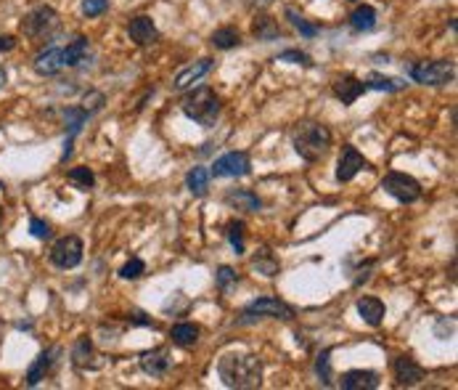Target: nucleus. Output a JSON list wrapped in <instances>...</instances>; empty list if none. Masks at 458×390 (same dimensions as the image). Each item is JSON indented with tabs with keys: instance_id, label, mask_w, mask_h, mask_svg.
I'll list each match as a JSON object with an SVG mask.
<instances>
[{
	"instance_id": "obj_1",
	"label": "nucleus",
	"mask_w": 458,
	"mask_h": 390,
	"mask_svg": "<svg viewBox=\"0 0 458 390\" xmlns=\"http://www.w3.org/2000/svg\"><path fill=\"white\" fill-rule=\"evenodd\" d=\"M218 374L228 388H259L262 385V361L255 353H225L218 364Z\"/></svg>"
},
{
	"instance_id": "obj_2",
	"label": "nucleus",
	"mask_w": 458,
	"mask_h": 390,
	"mask_svg": "<svg viewBox=\"0 0 458 390\" xmlns=\"http://www.w3.org/2000/svg\"><path fill=\"white\" fill-rule=\"evenodd\" d=\"M292 144L305 162H318L331 149V130L320 123H302L292 136Z\"/></svg>"
},
{
	"instance_id": "obj_3",
	"label": "nucleus",
	"mask_w": 458,
	"mask_h": 390,
	"mask_svg": "<svg viewBox=\"0 0 458 390\" xmlns=\"http://www.w3.org/2000/svg\"><path fill=\"white\" fill-rule=\"evenodd\" d=\"M180 109H183V114H186L188 120H194L196 125L212 127V125L218 123L222 103H220V96L212 88H196L194 93H188V96L183 99Z\"/></svg>"
},
{
	"instance_id": "obj_4",
	"label": "nucleus",
	"mask_w": 458,
	"mask_h": 390,
	"mask_svg": "<svg viewBox=\"0 0 458 390\" xmlns=\"http://www.w3.org/2000/svg\"><path fill=\"white\" fill-rule=\"evenodd\" d=\"M381 188L403 205H414L421 199V184L414 175H405V173H387L381 178Z\"/></svg>"
},
{
	"instance_id": "obj_5",
	"label": "nucleus",
	"mask_w": 458,
	"mask_h": 390,
	"mask_svg": "<svg viewBox=\"0 0 458 390\" xmlns=\"http://www.w3.org/2000/svg\"><path fill=\"white\" fill-rule=\"evenodd\" d=\"M59 27V16L51 5H40L35 11H29L24 19H21V32L32 40H40V38H48L53 29Z\"/></svg>"
},
{
	"instance_id": "obj_6",
	"label": "nucleus",
	"mask_w": 458,
	"mask_h": 390,
	"mask_svg": "<svg viewBox=\"0 0 458 390\" xmlns=\"http://www.w3.org/2000/svg\"><path fill=\"white\" fill-rule=\"evenodd\" d=\"M411 77L421 85H448L456 77V64L437 59V62H421L411 69Z\"/></svg>"
},
{
	"instance_id": "obj_7",
	"label": "nucleus",
	"mask_w": 458,
	"mask_h": 390,
	"mask_svg": "<svg viewBox=\"0 0 458 390\" xmlns=\"http://www.w3.org/2000/svg\"><path fill=\"white\" fill-rule=\"evenodd\" d=\"M244 319H241V324H246L249 319H255V316H270V319H283V321H289V319H294V308L289 306V303H283L279 297H257V300H252L244 313H241Z\"/></svg>"
},
{
	"instance_id": "obj_8",
	"label": "nucleus",
	"mask_w": 458,
	"mask_h": 390,
	"mask_svg": "<svg viewBox=\"0 0 458 390\" xmlns=\"http://www.w3.org/2000/svg\"><path fill=\"white\" fill-rule=\"evenodd\" d=\"M82 252H85V247H82L80 236H64L51 249V263L56 268H64V271L77 268L82 263Z\"/></svg>"
},
{
	"instance_id": "obj_9",
	"label": "nucleus",
	"mask_w": 458,
	"mask_h": 390,
	"mask_svg": "<svg viewBox=\"0 0 458 390\" xmlns=\"http://www.w3.org/2000/svg\"><path fill=\"white\" fill-rule=\"evenodd\" d=\"M252 170V162H249V157L244 154V151H228V154H222L220 160H215L212 164V175L215 178H241V175H246Z\"/></svg>"
},
{
	"instance_id": "obj_10",
	"label": "nucleus",
	"mask_w": 458,
	"mask_h": 390,
	"mask_svg": "<svg viewBox=\"0 0 458 390\" xmlns=\"http://www.w3.org/2000/svg\"><path fill=\"white\" fill-rule=\"evenodd\" d=\"M366 167H368V160L360 154L355 146L347 144L342 149V157H339L337 162V178L342 184H347V181H353L360 170H366Z\"/></svg>"
},
{
	"instance_id": "obj_11",
	"label": "nucleus",
	"mask_w": 458,
	"mask_h": 390,
	"mask_svg": "<svg viewBox=\"0 0 458 390\" xmlns=\"http://www.w3.org/2000/svg\"><path fill=\"white\" fill-rule=\"evenodd\" d=\"M392 374L398 380V388H414L424 380L427 371H424V367H418L411 356H398L392 361Z\"/></svg>"
},
{
	"instance_id": "obj_12",
	"label": "nucleus",
	"mask_w": 458,
	"mask_h": 390,
	"mask_svg": "<svg viewBox=\"0 0 458 390\" xmlns=\"http://www.w3.org/2000/svg\"><path fill=\"white\" fill-rule=\"evenodd\" d=\"M170 367H173V356L167 348H154L140 353V369L151 374V377H164Z\"/></svg>"
},
{
	"instance_id": "obj_13",
	"label": "nucleus",
	"mask_w": 458,
	"mask_h": 390,
	"mask_svg": "<svg viewBox=\"0 0 458 390\" xmlns=\"http://www.w3.org/2000/svg\"><path fill=\"white\" fill-rule=\"evenodd\" d=\"M127 35H130V40L136 42V45H151V42L160 40V29H157V24H154L151 16H136V19H130Z\"/></svg>"
},
{
	"instance_id": "obj_14",
	"label": "nucleus",
	"mask_w": 458,
	"mask_h": 390,
	"mask_svg": "<svg viewBox=\"0 0 458 390\" xmlns=\"http://www.w3.org/2000/svg\"><path fill=\"white\" fill-rule=\"evenodd\" d=\"M72 364L77 367V369H101V356L96 345L88 340V337H80L77 343H75V348H72Z\"/></svg>"
},
{
	"instance_id": "obj_15",
	"label": "nucleus",
	"mask_w": 458,
	"mask_h": 390,
	"mask_svg": "<svg viewBox=\"0 0 458 390\" xmlns=\"http://www.w3.org/2000/svg\"><path fill=\"white\" fill-rule=\"evenodd\" d=\"M212 59H199V62H194L191 66H186V69H180L178 75H175V82H173V88L175 90H191L196 82L204 77V75H209V69H212Z\"/></svg>"
},
{
	"instance_id": "obj_16",
	"label": "nucleus",
	"mask_w": 458,
	"mask_h": 390,
	"mask_svg": "<svg viewBox=\"0 0 458 390\" xmlns=\"http://www.w3.org/2000/svg\"><path fill=\"white\" fill-rule=\"evenodd\" d=\"M339 385H342L344 390H377L379 374L371 369H350L342 374Z\"/></svg>"
},
{
	"instance_id": "obj_17",
	"label": "nucleus",
	"mask_w": 458,
	"mask_h": 390,
	"mask_svg": "<svg viewBox=\"0 0 458 390\" xmlns=\"http://www.w3.org/2000/svg\"><path fill=\"white\" fill-rule=\"evenodd\" d=\"M366 90H368L366 82L358 80V77H353V75L337 77V82H334V96H337L342 103H355L358 101V96H363Z\"/></svg>"
},
{
	"instance_id": "obj_18",
	"label": "nucleus",
	"mask_w": 458,
	"mask_h": 390,
	"mask_svg": "<svg viewBox=\"0 0 458 390\" xmlns=\"http://www.w3.org/2000/svg\"><path fill=\"white\" fill-rule=\"evenodd\" d=\"M61 353V348H51V350H42L40 356H38V361L29 367V371H27V385L29 388H35L40 380H45V374L51 371V367L56 364V356Z\"/></svg>"
},
{
	"instance_id": "obj_19",
	"label": "nucleus",
	"mask_w": 458,
	"mask_h": 390,
	"mask_svg": "<svg viewBox=\"0 0 458 390\" xmlns=\"http://www.w3.org/2000/svg\"><path fill=\"white\" fill-rule=\"evenodd\" d=\"M88 112L85 109H75V106H69V109H64V123L69 127V136H66V144H64V160L72 154V141H75V136L82 130V125L88 123Z\"/></svg>"
},
{
	"instance_id": "obj_20",
	"label": "nucleus",
	"mask_w": 458,
	"mask_h": 390,
	"mask_svg": "<svg viewBox=\"0 0 458 390\" xmlns=\"http://www.w3.org/2000/svg\"><path fill=\"white\" fill-rule=\"evenodd\" d=\"M355 308H358L360 319L368 324V327H379L381 321H384V313H387V308H384V303L379 300V297H360L358 303H355Z\"/></svg>"
},
{
	"instance_id": "obj_21",
	"label": "nucleus",
	"mask_w": 458,
	"mask_h": 390,
	"mask_svg": "<svg viewBox=\"0 0 458 390\" xmlns=\"http://www.w3.org/2000/svg\"><path fill=\"white\" fill-rule=\"evenodd\" d=\"M35 72L42 75V77H51V75H59L64 69V59H61V48H48L35 56Z\"/></svg>"
},
{
	"instance_id": "obj_22",
	"label": "nucleus",
	"mask_w": 458,
	"mask_h": 390,
	"mask_svg": "<svg viewBox=\"0 0 458 390\" xmlns=\"http://www.w3.org/2000/svg\"><path fill=\"white\" fill-rule=\"evenodd\" d=\"M88 53H90V42H88V38H82V35L80 38H75L66 48H61L64 69H66V66H77V64H82L85 59H88Z\"/></svg>"
},
{
	"instance_id": "obj_23",
	"label": "nucleus",
	"mask_w": 458,
	"mask_h": 390,
	"mask_svg": "<svg viewBox=\"0 0 458 390\" xmlns=\"http://www.w3.org/2000/svg\"><path fill=\"white\" fill-rule=\"evenodd\" d=\"M199 334L201 329L196 324H191V321H183V324H175L173 332H170V337H173V343L180 345V348H191V345H196L199 343Z\"/></svg>"
},
{
	"instance_id": "obj_24",
	"label": "nucleus",
	"mask_w": 458,
	"mask_h": 390,
	"mask_svg": "<svg viewBox=\"0 0 458 390\" xmlns=\"http://www.w3.org/2000/svg\"><path fill=\"white\" fill-rule=\"evenodd\" d=\"M350 27L355 32H371L377 27V8L374 5H358L350 16Z\"/></svg>"
},
{
	"instance_id": "obj_25",
	"label": "nucleus",
	"mask_w": 458,
	"mask_h": 390,
	"mask_svg": "<svg viewBox=\"0 0 458 390\" xmlns=\"http://www.w3.org/2000/svg\"><path fill=\"white\" fill-rule=\"evenodd\" d=\"M225 202L228 205H233L236 210H244V212H257L259 207V199L252 194V191H244V188H236V191H228L225 194Z\"/></svg>"
},
{
	"instance_id": "obj_26",
	"label": "nucleus",
	"mask_w": 458,
	"mask_h": 390,
	"mask_svg": "<svg viewBox=\"0 0 458 390\" xmlns=\"http://www.w3.org/2000/svg\"><path fill=\"white\" fill-rule=\"evenodd\" d=\"M252 35L262 42H270V40H279L281 38V27L270 16H257L252 21Z\"/></svg>"
},
{
	"instance_id": "obj_27",
	"label": "nucleus",
	"mask_w": 458,
	"mask_h": 390,
	"mask_svg": "<svg viewBox=\"0 0 458 390\" xmlns=\"http://www.w3.org/2000/svg\"><path fill=\"white\" fill-rule=\"evenodd\" d=\"M209 178H212V173L207 167H194L188 173V178H186V186H188V191L194 197H204L209 191Z\"/></svg>"
},
{
	"instance_id": "obj_28",
	"label": "nucleus",
	"mask_w": 458,
	"mask_h": 390,
	"mask_svg": "<svg viewBox=\"0 0 458 390\" xmlns=\"http://www.w3.org/2000/svg\"><path fill=\"white\" fill-rule=\"evenodd\" d=\"M209 42L215 48H220V51H231V48H236L241 42V32L236 27H220V29L212 32V40Z\"/></svg>"
},
{
	"instance_id": "obj_29",
	"label": "nucleus",
	"mask_w": 458,
	"mask_h": 390,
	"mask_svg": "<svg viewBox=\"0 0 458 390\" xmlns=\"http://www.w3.org/2000/svg\"><path fill=\"white\" fill-rule=\"evenodd\" d=\"M366 88H371V90H384V93H395V90H403L405 88V82L395 80V77H384V75H368V80H366Z\"/></svg>"
},
{
	"instance_id": "obj_30",
	"label": "nucleus",
	"mask_w": 458,
	"mask_h": 390,
	"mask_svg": "<svg viewBox=\"0 0 458 390\" xmlns=\"http://www.w3.org/2000/svg\"><path fill=\"white\" fill-rule=\"evenodd\" d=\"M252 268H255L257 273H265V276H276L281 266L268 249H259L257 255H255V260H252Z\"/></svg>"
},
{
	"instance_id": "obj_31",
	"label": "nucleus",
	"mask_w": 458,
	"mask_h": 390,
	"mask_svg": "<svg viewBox=\"0 0 458 390\" xmlns=\"http://www.w3.org/2000/svg\"><path fill=\"white\" fill-rule=\"evenodd\" d=\"M286 19L292 21V27L299 29V35H305V38H316V35H318V27H316V24H310V21L305 19L297 8H292V5L286 8Z\"/></svg>"
},
{
	"instance_id": "obj_32",
	"label": "nucleus",
	"mask_w": 458,
	"mask_h": 390,
	"mask_svg": "<svg viewBox=\"0 0 458 390\" xmlns=\"http://www.w3.org/2000/svg\"><path fill=\"white\" fill-rule=\"evenodd\" d=\"M69 181L80 186L82 191H88V188H93V184H96V175H93L90 167H72L69 170Z\"/></svg>"
},
{
	"instance_id": "obj_33",
	"label": "nucleus",
	"mask_w": 458,
	"mask_h": 390,
	"mask_svg": "<svg viewBox=\"0 0 458 390\" xmlns=\"http://www.w3.org/2000/svg\"><path fill=\"white\" fill-rule=\"evenodd\" d=\"M228 242H231L236 255H244V223L241 221H233L228 226Z\"/></svg>"
},
{
	"instance_id": "obj_34",
	"label": "nucleus",
	"mask_w": 458,
	"mask_h": 390,
	"mask_svg": "<svg viewBox=\"0 0 458 390\" xmlns=\"http://www.w3.org/2000/svg\"><path fill=\"white\" fill-rule=\"evenodd\" d=\"M236 282H239V273H236L231 266H220L218 268V289L228 292V289L233 287Z\"/></svg>"
},
{
	"instance_id": "obj_35",
	"label": "nucleus",
	"mask_w": 458,
	"mask_h": 390,
	"mask_svg": "<svg viewBox=\"0 0 458 390\" xmlns=\"http://www.w3.org/2000/svg\"><path fill=\"white\" fill-rule=\"evenodd\" d=\"M316 371H318L320 382L326 385V388H331V367H329V350H323L318 356V361H316Z\"/></svg>"
},
{
	"instance_id": "obj_36",
	"label": "nucleus",
	"mask_w": 458,
	"mask_h": 390,
	"mask_svg": "<svg viewBox=\"0 0 458 390\" xmlns=\"http://www.w3.org/2000/svg\"><path fill=\"white\" fill-rule=\"evenodd\" d=\"M143 271H146V263H143L140 258H133L130 263H125V266H122L120 276H122V279H130V282H133V279L143 276Z\"/></svg>"
},
{
	"instance_id": "obj_37",
	"label": "nucleus",
	"mask_w": 458,
	"mask_h": 390,
	"mask_svg": "<svg viewBox=\"0 0 458 390\" xmlns=\"http://www.w3.org/2000/svg\"><path fill=\"white\" fill-rule=\"evenodd\" d=\"M276 62H292V64H302V66H313L310 56H307V53H302V51H294V48H289V51L279 53V56H276Z\"/></svg>"
},
{
	"instance_id": "obj_38",
	"label": "nucleus",
	"mask_w": 458,
	"mask_h": 390,
	"mask_svg": "<svg viewBox=\"0 0 458 390\" xmlns=\"http://www.w3.org/2000/svg\"><path fill=\"white\" fill-rule=\"evenodd\" d=\"M109 8V0H82V14L85 16H101Z\"/></svg>"
},
{
	"instance_id": "obj_39",
	"label": "nucleus",
	"mask_w": 458,
	"mask_h": 390,
	"mask_svg": "<svg viewBox=\"0 0 458 390\" xmlns=\"http://www.w3.org/2000/svg\"><path fill=\"white\" fill-rule=\"evenodd\" d=\"M29 234H32L35 239H48V236H51V226H48L45 221H40V218H32V221H29Z\"/></svg>"
},
{
	"instance_id": "obj_40",
	"label": "nucleus",
	"mask_w": 458,
	"mask_h": 390,
	"mask_svg": "<svg viewBox=\"0 0 458 390\" xmlns=\"http://www.w3.org/2000/svg\"><path fill=\"white\" fill-rule=\"evenodd\" d=\"M101 106H103V93H88V96H85V106H82V109H85L88 114L99 112Z\"/></svg>"
},
{
	"instance_id": "obj_41",
	"label": "nucleus",
	"mask_w": 458,
	"mask_h": 390,
	"mask_svg": "<svg viewBox=\"0 0 458 390\" xmlns=\"http://www.w3.org/2000/svg\"><path fill=\"white\" fill-rule=\"evenodd\" d=\"M127 321L133 327H157V321H151V316H146V313H130Z\"/></svg>"
},
{
	"instance_id": "obj_42",
	"label": "nucleus",
	"mask_w": 458,
	"mask_h": 390,
	"mask_svg": "<svg viewBox=\"0 0 458 390\" xmlns=\"http://www.w3.org/2000/svg\"><path fill=\"white\" fill-rule=\"evenodd\" d=\"M16 48V38L14 35H3L0 38V51H14Z\"/></svg>"
},
{
	"instance_id": "obj_43",
	"label": "nucleus",
	"mask_w": 458,
	"mask_h": 390,
	"mask_svg": "<svg viewBox=\"0 0 458 390\" xmlns=\"http://www.w3.org/2000/svg\"><path fill=\"white\" fill-rule=\"evenodd\" d=\"M5 80H8V72H5V66H0V88L5 85Z\"/></svg>"
},
{
	"instance_id": "obj_44",
	"label": "nucleus",
	"mask_w": 458,
	"mask_h": 390,
	"mask_svg": "<svg viewBox=\"0 0 458 390\" xmlns=\"http://www.w3.org/2000/svg\"><path fill=\"white\" fill-rule=\"evenodd\" d=\"M268 3H270V0H252V5H259V8H262V5H268Z\"/></svg>"
},
{
	"instance_id": "obj_45",
	"label": "nucleus",
	"mask_w": 458,
	"mask_h": 390,
	"mask_svg": "<svg viewBox=\"0 0 458 390\" xmlns=\"http://www.w3.org/2000/svg\"><path fill=\"white\" fill-rule=\"evenodd\" d=\"M0 218H3V210H0Z\"/></svg>"
},
{
	"instance_id": "obj_46",
	"label": "nucleus",
	"mask_w": 458,
	"mask_h": 390,
	"mask_svg": "<svg viewBox=\"0 0 458 390\" xmlns=\"http://www.w3.org/2000/svg\"><path fill=\"white\" fill-rule=\"evenodd\" d=\"M350 3H355V0H350Z\"/></svg>"
}]
</instances>
